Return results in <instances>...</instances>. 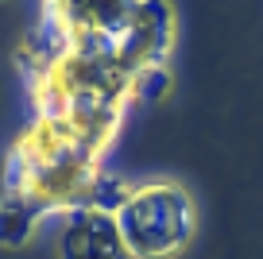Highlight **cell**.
I'll return each instance as SVG.
<instances>
[{
	"instance_id": "6da1fadb",
	"label": "cell",
	"mask_w": 263,
	"mask_h": 259,
	"mask_svg": "<svg viewBox=\"0 0 263 259\" xmlns=\"http://www.w3.org/2000/svg\"><path fill=\"white\" fill-rule=\"evenodd\" d=\"M128 259H178L197 228L194 197L171 178L124 186L108 197Z\"/></svg>"
},
{
	"instance_id": "5b68a950",
	"label": "cell",
	"mask_w": 263,
	"mask_h": 259,
	"mask_svg": "<svg viewBox=\"0 0 263 259\" xmlns=\"http://www.w3.org/2000/svg\"><path fill=\"white\" fill-rule=\"evenodd\" d=\"M70 155H85L70 120L62 113L31 116L16 132V139L8 143V174H31V170L54 166V162L70 159Z\"/></svg>"
},
{
	"instance_id": "52a82bcc",
	"label": "cell",
	"mask_w": 263,
	"mask_h": 259,
	"mask_svg": "<svg viewBox=\"0 0 263 259\" xmlns=\"http://www.w3.org/2000/svg\"><path fill=\"white\" fill-rule=\"evenodd\" d=\"M35 225H39V217L24 201L4 194V201H0V248H24L31 240Z\"/></svg>"
},
{
	"instance_id": "277c9868",
	"label": "cell",
	"mask_w": 263,
	"mask_h": 259,
	"mask_svg": "<svg viewBox=\"0 0 263 259\" xmlns=\"http://www.w3.org/2000/svg\"><path fill=\"white\" fill-rule=\"evenodd\" d=\"M147 0H39V43L66 50H105L128 31Z\"/></svg>"
},
{
	"instance_id": "3957f363",
	"label": "cell",
	"mask_w": 263,
	"mask_h": 259,
	"mask_svg": "<svg viewBox=\"0 0 263 259\" xmlns=\"http://www.w3.org/2000/svg\"><path fill=\"white\" fill-rule=\"evenodd\" d=\"M8 194L24 201L35 217H70V213L108 205V174L105 159L93 155H70L54 166L31 170V174H8Z\"/></svg>"
},
{
	"instance_id": "7a4b0ae2",
	"label": "cell",
	"mask_w": 263,
	"mask_h": 259,
	"mask_svg": "<svg viewBox=\"0 0 263 259\" xmlns=\"http://www.w3.org/2000/svg\"><path fill=\"white\" fill-rule=\"evenodd\" d=\"M108 97H143L140 85L116 70L108 50H66L39 43L35 58L27 62V101H31L35 116H54L74 105H85V101Z\"/></svg>"
},
{
	"instance_id": "8992f818",
	"label": "cell",
	"mask_w": 263,
	"mask_h": 259,
	"mask_svg": "<svg viewBox=\"0 0 263 259\" xmlns=\"http://www.w3.org/2000/svg\"><path fill=\"white\" fill-rule=\"evenodd\" d=\"M58 259H128L108 205L70 213L58 232Z\"/></svg>"
}]
</instances>
